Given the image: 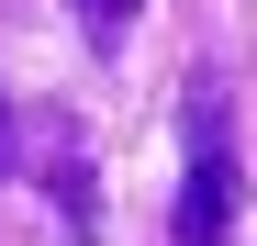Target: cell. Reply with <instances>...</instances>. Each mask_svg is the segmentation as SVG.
<instances>
[{"instance_id":"cell-1","label":"cell","mask_w":257,"mask_h":246,"mask_svg":"<svg viewBox=\"0 0 257 246\" xmlns=\"http://www.w3.org/2000/svg\"><path fill=\"white\" fill-rule=\"evenodd\" d=\"M235 213H246V168L224 146V112L212 90H190V179H179V246H235Z\"/></svg>"},{"instance_id":"cell-3","label":"cell","mask_w":257,"mask_h":246,"mask_svg":"<svg viewBox=\"0 0 257 246\" xmlns=\"http://www.w3.org/2000/svg\"><path fill=\"white\" fill-rule=\"evenodd\" d=\"M78 12H90V34H123V23H135V0H78Z\"/></svg>"},{"instance_id":"cell-4","label":"cell","mask_w":257,"mask_h":246,"mask_svg":"<svg viewBox=\"0 0 257 246\" xmlns=\"http://www.w3.org/2000/svg\"><path fill=\"white\" fill-rule=\"evenodd\" d=\"M12 157H23V135H12V101H0V179H12Z\"/></svg>"},{"instance_id":"cell-2","label":"cell","mask_w":257,"mask_h":246,"mask_svg":"<svg viewBox=\"0 0 257 246\" xmlns=\"http://www.w3.org/2000/svg\"><path fill=\"white\" fill-rule=\"evenodd\" d=\"M45 190L67 201V224H78V235H90V224H101V201H90V168H78V157H56V179H45Z\"/></svg>"}]
</instances>
